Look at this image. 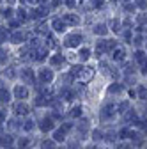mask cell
Here are the masks:
<instances>
[{
	"instance_id": "obj_48",
	"label": "cell",
	"mask_w": 147,
	"mask_h": 149,
	"mask_svg": "<svg viewBox=\"0 0 147 149\" xmlns=\"http://www.w3.org/2000/svg\"><path fill=\"white\" fill-rule=\"evenodd\" d=\"M66 6L73 9V7H75V6H76V0H66Z\"/></svg>"
},
{
	"instance_id": "obj_13",
	"label": "cell",
	"mask_w": 147,
	"mask_h": 149,
	"mask_svg": "<svg viewBox=\"0 0 147 149\" xmlns=\"http://www.w3.org/2000/svg\"><path fill=\"white\" fill-rule=\"evenodd\" d=\"M12 140H14V139H12V135H9V133L6 135V133H4L2 137H0V146H4V147H11V146H12Z\"/></svg>"
},
{
	"instance_id": "obj_34",
	"label": "cell",
	"mask_w": 147,
	"mask_h": 149,
	"mask_svg": "<svg viewBox=\"0 0 147 149\" xmlns=\"http://www.w3.org/2000/svg\"><path fill=\"white\" fill-rule=\"evenodd\" d=\"M82 116V107H75L71 110V117H80Z\"/></svg>"
},
{
	"instance_id": "obj_5",
	"label": "cell",
	"mask_w": 147,
	"mask_h": 149,
	"mask_svg": "<svg viewBox=\"0 0 147 149\" xmlns=\"http://www.w3.org/2000/svg\"><path fill=\"white\" fill-rule=\"evenodd\" d=\"M39 130L41 132H50V130H53V119L51 117H43L39 121Z\"/></svg>"
},
{
	"instance_id": "obj_12",
	"label": "cell",
	"mask_w": 147,
	"mask_h": 149,
	"mask_svg": "<svg viewBox=\"0 0 147 149\" xmlns=\"http://www.w3.org/2000/svg\"><path fill=\"white\" fill-rule=\"evenodd\" d=\"M0 101H2V103H9L11 101V92H9V89L0 87Z\"/></svg>"
},
{
	"instance_id": "obj_55",
	"label": "cell",
	"mask_w": 147,
	"mask_h": 149,
	"mask_svg": "<svg viewBox=\"0 0 147 149\" xmlns=\"http://www.w3.org/2000/svg\"><path fill=\"white\" fill-rule=\"evenodd\" d=\"M51 6H53V7H57V6H60V0H51Z\"/></svg>"
},
{
	"instance_id": "obj_45",
	"label": "cell",
	"mask_w": 147,
	"mask_h": 149,
	"mask_svg": "<svg viewBox=\"0 0 147 149\" xmlns=\"http://www.w3.org/2000/svg\"><path fill=\"white\" fill-rule=\"evenodd\" d=\"M7 61V55H6V52L4 50H0V64H4Z\"/></svg>"
},
{
	"instance_id": "obj_47",
	"label": "cell",
	"mask_w": 147,
	"mask_h": 149,
	"mask_svg": "<svg viewBox=\"0 0 147 149\" xmlns=\"http://www.w3.org/2000/svg\"><path fill=\"white\" fill-rule=\"evenodd\" d=\"M124 11H126V13H133V11H135V6H133V4H126V6H124Z\"/></svg>"
},
{
	"instance_id": "obj_25",
	"label": "cell",
	"mask_w": 147,
	"mask_h": 149,
	"mask_svg": "<svg viewBox=\"0 0 147 149\" xmlns=\"http://www.w3.org/2000/svg\"><path fill=\"white\" fill-rule=\"evenodd\" d=\"M41 149H57L55 147V140H43Z\"/></svg>"
},
{
	"instance_id": "obj_23",
	"label": "cell",
	"mask_w": 147,
	"mask_h": 149,
	"mask_svg": "<svg viewBox=\"0 0 147 149\" xmlns=\"http://www.w3.org/2000/svg\"><path fill=\"white\" fill-rule=\"evenodd\" d=\"M135 135H137V133H135V132H131V130H122V132L119 133V137H121V139H133Z\"/></svg>"
},
{
	"instance_id": "obj_51",
	"label": "cell",
	"mask_w": 147,
	"mask_h": 149,
	"mask_svg": "<svg viewBox=\"0 0 147 149\" xmlns=\"http://www.w3.org/2000/svg\"><path fill=\"white\" fill-rule=\"evenodd\" d=\"M138 22H140V23H145V22H147V14H140V16H138Z\"/></svg>"
},
{
	"instance_id": "obj_29",
	"label": "cell",
	"mask_w": 147,
	"mask_h": 149,
	"mask_svg": "<svg viewBox=\"0 0 147 149\" xmlns=\"http://www.w3.org/2000/svg\"><path fill=\"white\" fill-rule=\"evenodd\" d=\"M16 14H18V22H25L27 18H28L25 9H18V11H16Z\"/></svg>"
},
{
	"instance_id": "obj_8",
	"label": "cell",
	"mask_w": 147,
	"mask_h": 149,
	"mask_svg": "<svg viewBox=\"0 0 147 149\" xmlns=\"http://www.w3.org/2000/svg\"><path fill=\"white\" fill-rule=\"evenodd\" d=\"M28 105H25V103H18L16 107H14V112H16V116H27L28 114Z\"/></svg>"
},
{
	"instance_id": "obj_20",
	"label": "cell",
	"mask_w": 147,
	"mask_h": 149,
	"mask_svg": "<svg viewBox=\"0 0 147 149\" xmlns=\"http://www.w3.org/2000/svg\"><path fill=\"white\" fill-rule=\"evenodd\" d=\"M122 89H124L122 84H112V85L108 87V92H110V94H115V92H121Z\"/></svg>"
},
{
	"instance_id": "obj_41",
	"label": "cell",
	"mask_w": 147,
	"mask_h": 149,
	"mask_svg": "<svg viewBox=\"0 0 147 149\" xmlns=\"http://www.w3.org/2000/svg\"><path fill=\"white\" fill-rule=\"evenodd\" d=\"M92 139L94 140H101L103 139V133L99 132V130H94V132H92Z\"/></svg>"
},
{
	"instance_id": "obj_14",
	"label": "cell",
	"mask_w": 147,
	"mask_h": 149,
	"mask_svg": "<svg viewBox=\"0 0 147 149\" xmlns=\"http://www.w3.org/2000/svg\"><path fill=\"white\" fill-rule=\"evenodd\" d=\"M11 41L16 43V45L23 43V41H25V34H23V32H12V34H11Z\"/></svg>"
},
{
	"instance_id": "obj_26",
	"label": "cell",
	"mask_w": 147,
	"mask_h": 149,
	"mask_svg": "<svg viewBox=\"0 0 147 149\" xmlns=\"http://www.w3.org/2000/svg\"><path fill=\"white\" fill-rule=\"evenodd\" d=\"M133 55H135V61H137V62H145V53H144L142 50H137Z\"/></svg>"
},
{
	"instance_id": "obj_44",
	"label": "cell",
	"mask_w": 147,
	"mask_h": 149,
	"mask_svg": "<svg viewBox=\"0 0 147 149\" xmlns=\"http://www.w3.org/2000/svg\"><path fill=\"white\" fill-rule=\"evenodd\" d=\"M105 0H90V4H92V7H101Z\"/></svg>"
},
{
	"instance_id": "obj_37",
	"label": "cell",
	"mask_w": 147,
	"mask_h": 149,
	"mask_svg": "<svg viewBox=\"0 0 147 149\" xmlns=\"http://www.w3.org/2000/svg\"><path fill=\"white\" fill-rule=\"evenodd\" d=\"M82 69H83L82 66H73V68H71V74H73V77H75V74H80Z\"/></svg>"
},
{
	"instance_id": "obj_18",
	"label": "cell",
	"mask_w": 147,
	"mask_h": 149,
	"mask_svg": "<svg viewBox=\"0 0 147 149\" xmlns=\"http://www.w3.org/2000/svg\"><path fill=\"white\" fill-rule=\"evenodd\" d=\"M124 55H126L124 48H115V50H114V61H122Z\"/></svg>"
},
{
	"instance_id": "obj_57",
	"label": "cell",
	"mask_w": 147,
	"mask_h": 149,
	"mask_svg": "<svg viewBox=\"0 0 147 149\" xmlns=\"http://www.w3.org/2000/svg\"><path fill=\"white\" fill-rule=\"evenodd\" d=\"M35 2H39V4H43V6H44V4L48 2V0H35Z\"/></svg>"
},
{
	"instance_id": "obj_58",
	"label": "cell",
	"mask_w": 147,
	"mask_h": 149,
	"mask_svg": "<svg viewBox=\"0 0 147 149\" xmlns=\"http://www.w3.org/2000/svg\"><path fill=\"white\" fill-rule=\"evenodd\" d=\"M87 149H98V147H96V146H89Z\"/></svg>"
},
{
	"instance_id": "obj_28",
	"label": "cell",
	"mask_w": 147,
	"mask_h": 149,
	"mask_svg": "<svg viewBox=\"0 0 147 149\" xmlns=\"http://www.w3.org/2000/svg\"><path fill=\"white\" fill-rule=\"evenodd\" d=\"M130 108V101H122V103H119V107H117V112L119 114H124V112Z\"/></svg>"
},
{
	"instance_id": "obj_17",
	"label": "cell",
	"mask_w": 147,
	"mask_h": 149,
	"mask_svg": "<svg viewBox=\"0 0 147 149\" xmlns=\"http://www.w3.org/2000/svg\"><path fill=\"white\" fill-rule=\"evenodd\" d=\"M48 103H50V98H46V96H37V98H35V101H34L35 107H44Z\"/></svg>"
},
{
	"instance_id": "obj_15",
	"label": "cell",
	"mask_w": 147,
	"mask_h": 149,
	"mask_svg": "<svg viewBox=\"0 0 147 149\" xmlns=\"http://www.w3.org/2000/svg\"><path fill=\"white\" fill-rule=\"evenodd\" d=\"M34 55H35V61L37 62H41V61H44V57H46V48H41V50H35L34 52Z\"/></svg>"
},
{
	"instance_id": "obj_2",
	"label": "cell",
	"mask_w": 147,
	"mask_h": 149,
	"mask_svg": "<svg viewBox=\"0 0 147 149\" xmlns=\"http://www.w3.org/2000/svg\"><path fill=\"white\" fill-rule=\"evenodd\" d=\"M83 41V36L82 34H69L67 37H66V41H64V45L67 46V48H75V46H78L80 43Z\"/></svg>"
},
{
	"instance_id": "obj_40",
	"label": "cell",
	"mask_w": 147,
	"mask_h": 149,
	"mask_svg": "<svg viewBox=\"0 0 147 149\" xmlns=\"http://www.w3.org/2000/svg\"><path fill=\"white\" fill-rule=\"evenodd\" d=\"M25 130H27V132H32V130H34V121L32 119H28L27 123H25V126H23Z\"/></svg>"
},
{
	"instance_id": "obj_43",
	"label": "cell",
	"mask_w": 147,
	"mask_h": 149,
	"mask_svg": "<svg viewBox=\"0 0 147 149\" xmlns=\"http://www.w3.org/2000/svg\"><path fill=\"white\" fill-rule=\"evenodd\" d=\"M145 94H147V91H145V87H144V85H140V87H138V96H140V98L144 100V98H145Z\"/></svg>"
},
{
	"instance_id": "obj_30",
	"label": "cell",
	"mask_w": 147,
	"mask_h": 149,
	"mask_svg": "<svg viewBox=\"0 0 147 149\" xmlns=\"http://www.w3.org/2000/svg\"><path fill=\"white\" fill-rule=\"evenodd\" d=\"M78 55H80V59H82V61H87V59L90 57V50H89V48H82Z\"/></svg>"
},
{
	"instance_id": "obj_35",
	"label": "cell",
	"mask_w": 147,
	"mask_h": 149,
	"mask_svg": "<svg viewBox=\"0 0 147 149\" xmlns=\"http://www.w3.org/2000/svg\"><path fill=\"white\" fill-rule=\"evenodd\" d=\"M135 7H138V9H147V0H137V2H135Z\"/></svg>"
},
{
	"instance_id": "obj_27",
	"label": "cell",
	"mask_w": 147,
	"mask_h": 149,
	"mask_svg": "<svg viewBox=\"0 0 147 149\" xmlns=\"http://www.w3.org/2000/svg\"><path fill=\"white\" fill-rule=\"evenodd\" d=\"M7 37L11 39V36H9V30H7V29H4V27H0V43H2V41H6Z\"/></svg>"
},
{
	"instance_id": "obj_59",
	"label": "cell",
	"mask_w": 147,
	"mask_h": 149,
	"mask_svg": "<svg viewBox=\"0 0 147 149\" xmlns=\"http://www.w3.org/2000/svg\"><path fill=\"white\" fill-rule=\"evenodd\" d=\"M21 2H34V0H21Z\"/></svg>"
},
{
	"instance_id": "obj_50",
	"label": "cell",
	"mask_w": 147,
	"mask_h": 149,
	"mask_svg": "<svg viewBox=\"0 0 147 149\" xmlns=\"http://www.w3.org/2000/svg\"><path fill=\"white\" fill-rule=\"evenodd\" d=\"M106 139H108V142H114L115 140V133H112V132L106 133Z\"/></svg>"
},
{
	"instance_id": "obj_32",
	"label": "cell",
	"mask_w": 147,
	"mask_h": 149,
	"mask_svg": "<svg viewBox=\"0 0 147 149\" xmlns=\"http://www.w3.org/2000/svg\"><path fill=\"white\" fill-rule=\"evenodd\" d=\"M124 73L128 74V77H131V73H135V66H133V62H130V64H126V66H124Z\"/></svg>"
},
{
	"instance_id": "obj_33",
	"label": "cell",
	"mask_w": 147,
	"mask_h": 149,
	"mask_svg": "<svg viewBox=\"0 0 147 149\" xmlns=\"http://www.w3.org/2000/svg\"><path fill=\"white\" fill-rule=\"evenodd\" d=\"M4 74H6L7 78H14V77H16V69H14V68L11 66V68H7V69L4 71Z\"/></svg>"
},
{
	"instance_id": "obj_10",
	"label": "cell",
	"mask_w": 147,
	"mask_h": 149,
	"mask_svg": "<svg viewBox=\"0 0 147 149\" xmlns=\"http://www.w3.org/2000/svg\"><path fill=\"white\" fill-rule=\"evenodd\" d=\"M78 77H80V80H82V82L90 80V78H92V68H83V69H82V73L78 74Z\"/></svg>"
},
{
	"instance_id": "obj_60",
	"label": "cell",
	"mask_w": 147,
	"mask_h": 149,
	"mask_svg": "<svg viewBox=\"0 0 147 149\" xmlns=\"http://www.w3.org/2000/svg\"><path fill=\"white\" fill-rule=\"evenodd\" d=\"M145 117H147V110H145Z\"/></svg>"
},
{
	"instance_id": "obj_1",
	"label": "cell",
	"mask_w": 147,
	"mask_h": 149,
	"mask_svg": "<svg viewBox=\"0 0 147 149\" xmlns=\"http://www.w3.org/2000/svg\"><path fill=\"white\" fill-rule=\"evenodd\" d=\"M115 110H117V107H115L112 101L105 103V105H103V108H101V119H103V121L112 119V117L115 116Z\"/></svg>"
},
{
	"instance_id": "obj_11",
	"label": "cell",
	"mask_w": 147,
	"mask_h": 149,
	"mask_svg": "<svg viewBox=\"0 0 147 149\" xmlns=\"http://www.w3.org/2000/svg\"><path fill=\"white\" fill-rule=\"evenodd\" d=\"M62 20H64L66 23H69V25H78V23H80V18H78L76 14H71V13H69V14H66Z\"/></svg>"
},
{
	"instance_id": "obj_3",
	"label": "cell",
	"mask_w": 147,
	"mask_h": 149,
	"mask_svg": "<svg viewBox=\"0 0 147 149\" xmlns=\"http://www.w3.org/2000/svg\"><path fill=\"white\" fill-rule=\"evenodd\" d=\"M20 77H21V80L25 84H35V74H34V69H30V68L21 69L20 71Z\"/></svg>"
},
{
	"instance_id": "obj_6",
	"label": "cell",
	"mask_w": 147,
	"mask_h": 149,
	"mask_svg": "<svg viewBox=\"0 0 147 149\" xmlns=\"http://www.w3.org/2000/svg\"><path fill=\"white\" fill-rule=\"evenodd\" d=\"M14 96H16L18 100H25V98H28V89L23 87V85H16V87H14Z\"/></svg>"
},
{
	"instance_id": "obj_42",
	"label": "cell",
	"mask_w": 147,
	"mask_h": 149,
	"mask_svg": "<svg viewBox=\"0 0 147 149\" xmlns=\"http://www.w3.org/2000/svg\"><path fill=\"white\" fill-rule=\"evenodd\" d=\"M131 43H135V46H142V43H144V37H142V36H137V37H135V39H133Z\"/></svg>"
},
{
	"instance_id": "obj_39",
	"label": "cell",
	"mask_w": 147,
	"mask_h": 149,
	"mask_svg": "<svg viewBox=\"0 0 147 149\" xmlns=\"http://www.w3.org/2000/svg\"><path fill=\"white\" fill-rule=\"evenodd\" d=\"M60 130H62V132H64V133H67V132H71V130H73V124H71V123H64Z\"/></svg>"
},
{
	"instance_id": "obj_9",
	"label": "cell",
	"mask_w": 147,
	"mask_h": 149,
	"mask_svg": "<svg viewBox=\"0 0 147 149\" xmlns=\"http://www.w3.org/2000/svg\"><path fill=\"white\" fill-rule=\"evenodd\" d=\"M66 100V101H71L73 98H75V91H71V89H67V87H64V89H60V100Z\"/></svg>"
},
{
	"instance_id": "obj_49",
	"label": "cell",
	"mask_w": 147,
	"mask_h": 149,
	"mask_svg": "<svg viewBox=\"0 0 147 149\" xmlns=\"http://www.w3.org/2000/svg\"><path fill=\"white\" fill-rule=\"evenodd\" d=\"M69 149H82L78 142H69Z\"/></svg>"
},
{
	"instance_id": "obj_36",
	"label": "cell",
	"mask_w": 147,
	"mask_h": 149,
	"mask_svg": "<svg viewBox=\"0 0 147 149\" xmlns=\"http://www.w3.org/2000/svg\"><path fill=\"white\" fill-rule=\"evenodd\" d=\"M126 121H130V123L133 121V123H137V114H135V112H133V110H130V114H128V116H126Z\"/></svg>"
},
{
	"instance_id": "obj_53",
	"label": "cell",
	"mask_w": 147,
	"mask_h": 149,
	"mask_svg": "<svg viewBox=\"0 0 147 149\" xmlns=\"http://www.w3.org/2000/svg\"><path fill=\"white\" fill-rule=\"evenodd\" d=\"M4 121H6V112H4V110H0V124H2Z\"/></svg>"
},
{
	"instance_id": "obj_22",
	"label": "cell",
	"mask_w": 147,
	"mask_h": 149,
	"mask_svg": "<svg viewBox=\"0 0 147 149\" xmlns=\"http://www.w3.org/2000/svg\"><path fill=\"white\" fill-rule=\"evenodd\" d=\"M64 62V57L62 55H53V57L50 59V64L51 66H59V64H62Z\"/></svg>"
},
{
	"instance_id": "obj_4",
	"label": "cell",
	"mask_w": 147,
	"mask_h": 149,
	"mask_svg": "<svg viewBox=\"0 0 147 149\" xmlns=\"http://www.w3.org/2000/svg\"><path fill=\"white\" fill-rule=\"evenodd\" d=\"M39 80H41V84H50L53 80V71L51 69H41L39 71Z\"/></svg>"
},
{
	"instance_id": "obj_21",
	"label": "cell",
	"mask_w": 147,
	"mask_h": 149,
	"mask_svg": "<svg viewBox=\"0 0 147 149\" xmlns=\"http://www.w3.org/2000/svg\"><path fill=\"white\" fill-rule=\"evenodd\" d=\"M110 41H99L98 43V53H103V52H110V46H108Z\"/></svg>"
},
{
	"instance_id": "obj_56",
	"label": "cell",
	"mask_w": 147,
	"mask_h": 149,
	"mask_svg": "<svg viewBox=\"0 0 147 149\" xmlns=\"http://www.w3.org/2000/svg\"><path fill=\"white\" fill-rule=\"evenodd\" d=\"M142 73H144V74H147V64H144V66H142Z\"/></svg>"
},
{
	"instance_id": "obj_54",
	"label": "cell",
	"mask_w": 147,
	"mask_h": 149,
	"mask_svg": "<svg viewBox=\"0 0 147 149\" xmlns=\"http://www.w3.org/2000/svg\"><path fill=\"white\" fill-rule=\"evenodd\" d=\"M117 149H131V146H128V144H119Z\"/></svg>"
},
{
	"instance_id": "obj_38",
	"label": "cell",
	"mask_w": 147,
	"mask_h": 149,
	"mask_svg": "<svg viewBox=\"0 0 147 149\" xmlns=\"http://www.w3.org/2000/svg\"><path fill=\"white\" fill-rule=\"evenodd\" d=\"M0 13H2V16H4V18H11V14H12V9H11V7H6V9H2Z\"/></svg>"
},
{
	"instance_id": "obj_16",
	"label": "cell",
	"mask_w": 147,
	"mask_h": 149,
	"mask_svg": "<svg viewBox=\"0 0 147 149\" xmlns=\"http://www.w3.org/2000/svg\"><path fill=\"white\" fill-rule=\"evenodd\" d=\"M106 32H108V29H106L105 23H98V25L94 27V34H98V36H105Z\"/></svg>"
},
{
	"instance_id": "obj_31",
	"label": "cell",
	"mask_w": 147,
	"mask_h": 149,
	"mask_svg": "<svg viewBox=\"0 0 147 149\" xmlns=\"http://www.w3.org/2000/svg\"><path fill=\"white\" fill-rule=\"evenodd\" d=\"M110 27H112V30H114V32H119V29H121V22L117 20V18H114V20L110 22Z\"/></svg>"
},
{
	"instance_id": "obj_19",
	"label": "cell",
	"mask_w": 147,
	"mask_h": 149,
	"mask_svg": "<svg viewBox=\"0 0 147 149\" xmlns=\"http://www.w3.org/2000/svg\"><path fill=\"white\" fill-rule=\"evenodd\" d=\"M28 147H30V139L23 137V139L18 140V149H28Z\"/></svg>"
},
{
	"instance_id": "obj_52",
	"label": "cell",
	"mask_w": 147,
	"mask_h": 149,
	"mask_svg": "<svg viewBox=\"0 0 147 149\" xmlns=\"http://www.w3.org/2000/svg\"><path fill=\"white\" fill-rule=\"evenodd\" d=\"M18 25H20V22H16V20H11V23H9V27H11V29H16Z\"/></svg>"
},
{
	"instance_id": "obj_24",
	"label": "cell",
	"mask_w": 147,
	"mask_h": 149,
	"mask_svg": "<svg viewBox=\"0 0 147 149\" xmlns=\"http://www.w3.org/2000/svg\"><path fill=\"white\" fill-rule=\"evenodd\" d=\"M64 139H66V133L62 132V130H57V132L53 133V140H55V142H62Z\"/></svg>"
},
{
	"instance_id": "obj_46",
	"label": "cell",
	"mask_w": 147,
	"mask_h": 149,
	"mask_svg": "<svg viewBox=\"0 0 147 149\" xmlns=\"http://www.w3.org/2000/svg\"><path fill=\"white\" fill-rule=\"evenodd\" d=\"M124 39H126V43H131V30L124 32Z\"/></svg>"
},
{
	"instance_id": "obj_7",
	"label": "cell",
	"mask_w": 147,
	"mask_h": 149,
	"mask_svg": "<svg viewBox=\"0 0 147 149\" xmlns=\"http://www.w3.org/2000/svg\"><path fill=\"white\" fill-rule=\"evenodd\" d=\"M51 27L55 32H64L66 30V22L62 20V18H55V20L51 22Z\"/></svg>"
}]
</instances>
